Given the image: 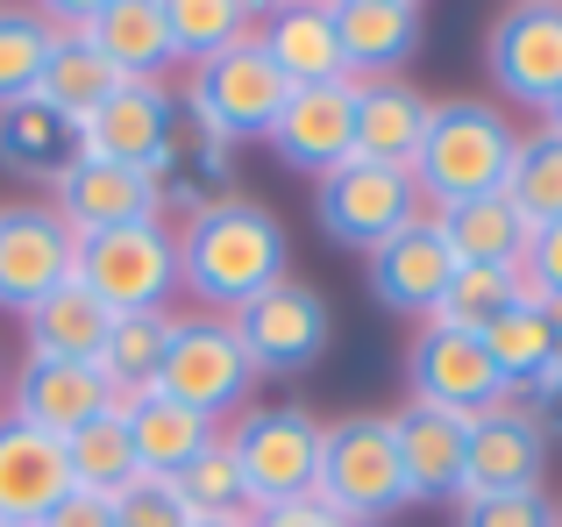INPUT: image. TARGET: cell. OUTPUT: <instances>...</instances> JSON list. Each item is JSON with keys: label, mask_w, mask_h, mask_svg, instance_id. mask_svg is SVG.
<instances>
[{"label": "cell", "mask_w": 562, "mask_h": 527, "mask_svg": "<svg viewBox=\"0 0 562 527\" xmlns=\"http://www.w3.org/2000/svg\"><path fill=\"white\" fill-rule=\"evenodd\" d=\"M278 278H292V243L263 200L221 193L200 214H186L179 228V285L206 314H243L257 292H271Z\"/></svg>", "instance_id": "6da1fadb"}, {"label": "cell", "mask_w": 562, "mask_h": 527, "mask_svg": "<svg viewBox=\"0 0 562 527\" xmlns=\"http://www.w3.org/2000/svg\"><path fill=\"white\" fill-rule=\"evenodd\" d=\"M513 150H520V128L506 122L498 100H435L406 179H413V193H420L427 214H449V208H463V200L506 193Z\"/></svg>", "instance_id": "7a4b0ae2"}, {"label": "cell", "mask_w": 562, "mask_h": 527, "mask_svg": "<svg viewBox=\"0 0 562 527\" xmlns=\"http://www.w3.org/2000/svg\"><path fill=\"white\" fill-rule=\"evenodd\" d=\"M321 428L328 421L300 400H249L243 414L221 428L235 471L249 485V514L263 506H292V500H314V478H321Z\"/></svg>", "instance_id": "3957f363"}, {"label": "cell", "mask_w": 562, "mask_h": 527, "mask_svg": "<svg viewBox=\"0 0 562 527\" xmlns=\"http://www.w3.org/2000/svg\"><path fill=\"white\" fill-rule=\"evenodd\" d=\"M314 500L328 506V514L357 520V527H378V520H392L398 506H413L392 414H342V421H328V428H321Z\"/></svg>", "instance_id": "277c9868"}, {"label": "cell", "mask_w": 562, "mask_h": 527, "mask_svg": "<svg viewBox=\"0 0 562 527\" xmlns=\"http://www.w3.org/2000/svg\"><path fill=\"white\" fill-rule=\"evenodd\" d=\"M71 278L108 314H171V292H179V228L157 214V222H128V228H108V236H79Z\"/></svg>", "instance_id": "5b68a950"}, {"label": "cell", "mask_w": 562, "mask_h": 527, "mask_svg": "<svg viewBox=\"0 0 562 527\" xmlns=\"http://www.w3.org/2000/svg\"><path fill=\"white\" fill-rule=\"evenodd\" d=\"M179 108L200 136L214 143H263L285 108V79L271 71V57L257 51V36L235 43V51L206 57V65H186V86H179Z\"/></svg>", "instance_id": "8992f818"}, {"label": "cell", "mask_w": 562, "mask_h": 527, "mask_svg": "<svg viewBox=\"0 0 562 527\" xmlns=\"http://www.w3.org/2000/svg\"><path fill=\"white\" fill-rule=\"evenodd\" d=\"M228 328H235V343H243L257 378H306L335 343V306L306 278H278L243 314H228Z\"/></svg>", "instance_id": "52a82bcc"}, {"label": "cell", "mask_w": 562, "mask_h": 527, "mask_svg": "<svg viewBox=\"0 0 562 527\" xmlns=\"http://www.w3.org/2000/svg\"><path fill=\"white\" fill-rule=\"evenodd\" d=\"M186 136V108L165 79H122L79 128H71V150L79 157H108V165H136L150 179H165L171 150Z\"/></svg>", "instance_id": "ba28073f"}, {"label": "cell", "mask_w": 562, "mask_h": 527, "mask_svg": "<svg viewBox=\"0 0 562 527\" xmlns=\"http://www.w3.org/2000/svg\"><path fill=\"white\" fill-rule=\"evenodd\" d=\"M157 392L192 406V414H206L221 428V421H235L249 400H257V371H249V357H243V343H235L228 321L192 314V321H179V335H171V349H165Z\"/></svg>", "instance_id": "9c48e42d"}, {"label": "cell", "mask_w": 562, "mask_h": 527, "mask_svg": "<svg viewBox=\"0 0 562 527\" xmlns=\"http://www.w3.org/2000/svg\"><path fill=\"white\" fill-rule=\"evenodd\" d=\"M420 193H413L406 171L392 165H335L328 179H314V222L328 243H342V250H384V243L398 236V228L420 222Z\"/></svg>", "instance_id": "30bf717a"}, {"label": "cell", "mask_w": 562, "mask_h": 527, "mask_svg": "<svg viewBox=\"0 0 562 527\" xmlns=\"http://www.w3.org/2000/svg\"><path fill=\"white\" fill-rule=\"evenodd\" d=\"M406 400L435 406V414H456V421H477V414H492V406L520 400V392L492 371V357H484L477 335L420 321L413 343H406Z\"/></svg>", "instance_id": "8fae6325"}, {"label": "cell", "mask_w": 562, "mask_h": 527, "mask_svg": "<svg viewBox=\"0 0 562 527\" xmlns=\"http://www.w3.org/2000/svg\"><path fill=\"white\" fill-rule=\"evenodd\" d=\"M484 71H492L498 100H520L535 114L549 108L562 93V0H520V8L492 14Z\"/></svg>", "instance_id": "7c38bea8"}, {"label": "cell", "mask_w": 562, "mask_h": 527, "mask_svg": "<svg viewBox=\"0 0 562 527\" xmlns=\"http://www.w3.org/2000/svg\"><path fill=\"white\" fill-rule=\"evenodd\" d=\"M71 264H79V236L50 200L0 208V314L43 306L57 285H71Z\"/></svg>", "instance_id": "4fadbf2b"}, {"label": "cell", "mask_w": 562, "mask_h": 527, "mask_svg": "<svg viewBox=\"0 0 562 527\" xmlns=\"http://www.w3.org/2000/svg\"><path fill=\"white\" fill-rule=\"evenodd\" d=\"M549 435L527 414V400H506L463 428V492L456 500H498V492H541Z\"/></svg>", "instance_id": "5bb4252c"}, {"label": "cell", "mask_w": 562, "mask_h": 527, "mask_svg": "<svg viewBox=\"0 0 562 527\" xmlns=\"http://www.w3.org/2000/svg\"><path fill=\"white\" fill-rule=\"evenodd\" d=\"M50 208L65 214L71 236H108V228H128V222H157V214H165V186L136 165L71 157L50 179Z\"/></svg>", "instance_id": "9a60e30c"}, {"label": "cell", "mask_w": 562, "mask_h": 527, "mask_svg": "<svg viewBox=\"0 0 562 527\" xmlns=\"http://www.w3.org/2000/svg\"><path fill=\"white\" fill-rule=\"evenodd\" d=\"M57 29H79L114 79H165V65H179L171 51L165 0H86V8H43Z\"/></svg>", "instance_id": "2e32d148"}, {"label": "cell", "mask_w": 562, "mask_h": 527, "mask_svg": "<svg viewBox=\"0 0 562 527\" xmlns=\"http://www.w3.org/2000/svg\"><path fill=\"white\" fill-rule=\"evenodd\" d=\"M371 271H363V285H371V300L384 314H406V321H427L441 306V292H449L456 278V250L441 243V222L435 214H420L413 228H398L384 250L363 257Z\"/></svg>", "instance_id": "e0dca14e"}, {"label": "cell", "mask_w": 562, "mask_h": 527, "mask_svg": "<svg viewBox=\"0 0 562 527\" xmlns=\"http://www.w3.org/2000/svg\"><path fill=\"white\" fill-rule=\"evenodd\" d=\"M257 51L271 57V71L285 79V93L306 86H342V36H335L328 0H285V8H257Z\"/></svg>", "instance_id": "ac0fdd59"}, {"label": "cell", "mask_w": 562, "mask_h": 527, "mask_svg": "<svg viewBox=\"0 0 562 527\" xmlns=\"http://www.w3.org/2000/svg\"><path fill=\"white\" fill-rule=\"evenodd\" d=\"M349 128H357V79L285 93V108H278L263 143L278 150V165L306 171V179H328L335 165H349Z\"/></svg>", "instance_id": "d6986e66"}, {"label": "cell", "mask_w": 562, "mask_h": 527, "mask_svg": "<svg viewBox=\"0 0 562 527\" xmlns=\"http://www.w3.org/2000/svg\"><path fill=\"white\" fill-rule=\"evenodd\" d=\"M114 406L100 363H57V357H29L22 371H8V414L29 421L43 435H79L86 421H100Z\"/></svg>", "instance_id": "ffe728a7"}, {"label": "cell", "mask_w": 562, "mask_h": 527, "mask_svg": "<svg viewBox=\"0 0 562 527\" xmlns=\"http://www.w3.org/2000/svg\"><path fill=\"white\" fill-rule=\"evenodd\" d=\"M335 36H342L349 79H398L427 43L420 0H335Z\"/></svg>", "instance_id": "44dd1931"}, {"label": "cell", "mask_w": 562, "mask_h": 527, "mask_svg": "<svg viewBox=\"0 0 562 527\" xmlns=\"http://www.w3.org/2000/svg\"><path fill=\"white\" fill-rule=\"evenodd\" d=\"M65 492H71L65 442L29 428V421H14V414H0V520L36 527Z\"/></svg>", "instance_id": "7402d4cb"}, {"label": "cell", "mask_w": 562, "mask_h": 527, "mask_svg": "<svg viewBox=\"0 0 562 527\" xmlns=\"http://www.w3.org/2000/svg\"><path fill=\"white\" fill-rule=\"evenodd\" d=\"M427 114L435 100L406 79H357V128H349V157L357 165H392L406 171L413 150L427 136Z\"/></svg>", "instance_id": "603a6c76"}, {"label": "cell", "mask_w": 562, "mask_h": 527, "mask_svg": "<svg viewBox=\"0 0 562 527\" xmlns=\"http://www.w3.org/2000/svg\"><path fill=\"white\" fill-rule=\"evenodd\" d=\"M128 421V442H136V471L143 478H179L192 457H200L206 442H221V428L206 414H192V406L165 400V392H136V400H114Z\"/></svg>", "instance_id": "cb8c5ba5"}, {"label": "cell", "mask_w": 562, "mask_h": 527, "mask_svg": "<svg viewBox=\"0 0 562 527\" xmlns=\"http://www.w3.org/2000/svg\"><path fill=\"white\" fill-rule=\"evenodd\" d=\"M463 428H470V421L435 414V406H413V400L392 414L413 506H420V500H456V492H463Z\"/></svg>", "instance_id": "d4e9b609"}, {"label": "cell", "mask_w": 562, "mask_h": 527, "mask_svg": "<svg viewBox=\"0 0 562 527\" xmlns=\"http://www.w3.org/2000/svg\"><path fill=\"white\" fill-rule=\"evenodd\" d=\"M108 328H114V314L79 285V278H71V285H57L43 306H29V314H22L29 357H57V363H100Z\"/></svg>", "instance_id": "484cf974"}, {"label": "cell", "mask_w": 562, "mask_h": 527, "mask_svg": "<svg viewBox=\"0 0 562 527\" xmlns=\"http://www.w3.org/2000/svg\"><path fill=\"white\" fill-rule=\"evenodd\" d=\"M50 29H57V22H50ZM114 86H122V79L108 71V57H100L93 43L79 36V29H57L50 57H43V79H36V93H29V100H36V108H50L57 122L79 128L86 114H93L100 100L114 93Z\"/></svg>", "instance_id": "4316f807"}, {"label": "cell", "mask_w": 562, "mask_h": 527, "mask_svg": "<svg viewBox=\"0 0 562 527\" xmlns=\"http://www.w3.org/2000/svg\"><path fill=\"white\" fill-rule=\"evenodd\" d=\"M477 343H484L492 371L506 378L513 392H535L541 378H549V363H555V306H541L535 292H527V300H513Z\"/></svg>", "instance_id": "83f0119b"}, {"label": "cell", "mask_w": 562, "mask_h": 527, "mask_svg": "<svg viewBox=\"0 0 562 527\" xmlns=\"http://www.w3.org/2000/svg\"><path fill=\"white\" fill-rule=\"evenodd\" d=\"M171 335H179V314H114L108 349H100V378H108L114 400L157 392V371H165Z\"/></svg>", "instance_id": "f1b7e54d"}, {"label": "cell", "mask_w": 562, "mask_h": 527, "mask_svg": "<svg viewBox=\"0 0 562 527\" xmlns=\"http://www.w3.org/2000/svg\"><path fill=\"white\" fill-rule=\"evenodd\" d=\"M65 471H71V492H93V500H114V492L136 485L143 471H136V442H128L122 406H108L79 435H65Z\"/></svg>", "instance_id": "f546056e"}, {"label": "cell", "mask_w": 562, "mask_h": 527, "mask_svg": "<svg viewBox=\"0 0 562 527\" xmlns=\"http://www.w3.org/2000/svg\"><path fill=\"white\" fill-rule=\"evenodd\" d=\"M435 222H441V243L456 250V264H527V236H535V228L513 214L506 193L463 200V208L435 214Z\"/></svg>", "instance_id": "4dcf8cb0"}, {"label": "cell", "mask_w": 562, "mask_h": 527, "mask_svg": "<svg viewBox=\"0 0 562 527\" xmlns=\"http://www.w3.org/2000/svg\"><path fill=\"white\" fill-rule=\"evenodd\" d=\"M71 122H57L50 108H36V100H14V108H0V171H14V179H43L50 186L57 171L71 165Z\"/></svg>", "instance_id": "1f68e13d"}, {"label": "cell", "mask_w": 562, "mask_h": 527, "mask_svg": "<svg viewBox=\"0 0 562 527\" xmlns=\"http://www.w3.org/2000/svg\"><path fill=\"white\" fill-rule=\"evenodd\" d=\"M513 300H527V278L520 264H456L449 292H441V306L427 321L435 328H463V335H484L498 314H506Z\"/></svg>", "instance_id": "d6a6232c"}, {"label": "cell", "mask_w": 562, "mask_h": 527, "mask_svg": "<svg viewBox=\"0 0 562 527\" xmlns=\"http://www.w3.org/2000/svg\"><path fill=\"white\" fill-rule=\"evenodd\" d=\"M165 22L186 65H206V57L257 36V8H243V0H165Z\"/></svg>", "instance_id": "836d02e7"}, {"label": "cell", "mask_w": 562, "mask_h": 527, "mask_svg": "<svg viewBox=\"0 0 562 527\" xmlns=\"http://www.w3.org/2000/svg\"><path fill=\"white\" fill-rule=\"evenodd\" d=\"M506 200H513V214H520L527 228L562 222V136H555V128L520 136L513 171H506Z\"/></svg>", "instance_id": "e575fe53"}, {"label": "cell", "mask_w": 562, "mask_h": 527, "mask_svg": "<svg viewBox=\"0 0 562 527\" xmlns=\"http://www.w3.org/2000/svg\"><path fill=\"white\" fill-rule=\"evenodd\" d=\"M50 43H57V29H50L43 8H0V108L36 93Z\"/></svg>", "instance_id": "d590c367"}, {"label": "cell", "mask_w": 562, "mask_h": 527, "mask_svg": "<svg viewBox=\"0 0 562 527\" xmlns=\"http://www.w3.org/2000/svg\"><path fill=\"white\" fill-rule=\"evenodd\" d=\"M171 492L186 500V514L192 520H221V514H249V485H243V471H235V457H228V442H206L200 457L186 463L179 478H171Z\"/></svg>", "instance_id": "8d00e7d4"}, {"label": "cell", "mask_w": 562, "mask_h": 527, "mask_svg": "<svg viewBox=\"0 0 562 527\" xmlns=\"http://www.w3.org/2000/svg\"><path fill=\"white\" fill-rule=\"evenodd\" d=\"M456 527H562L549 492H498V500H456Z\"/></svg>", "instance_id": "74e56055"}, {"label": "cell", "mask_w": 562, "mask_h": 527, "mask_svg": "<svg viewBox=\"0 0 562 527\" xmlns=\"http://www.w3.org/2000/svg\"><path fill=\"white\" fill-rule=\"evenodd\" d=\"M114 527H192V514L165 478H136L128 492H114Z\"/></svg>", "instance_id": "f35d334b"}, {"label": "cell", "mask_w": 562, "mask_h": 527, "mask_svg": "<svg viewBox=\"0 0 562 527\" xmlns=\"http://www.w3.org/2000/svg\"><path fill=\"white\" fill-rule=\"evenodd\" d=\"M520 278H527V292H535L541 306H555V314H562V222H549V228H535V236H527Z\"/></svg>", "instance_id": "ab89813d"}, {"label": "cell", "mask_w": 562, "mask_h": 527, "mask_svg": "<svg viewBox=\"0 0 562 527\" xmlns=\"http://www.w3.org/2000/svg\"><path fill=\"white\" fill-rule=\"evenodd\" d=\"M36 527H114V500H93V492H65Z\"/></svg>", "instance_id": "60d3db41"}, {"label": "cell", "mask_w": 562, "mask_h": 527, "mask_svg": "<svg viewBox=\"0 0 562 527\" xmlns=\"http://www.w3.org/2000/svg\"><path fill=\"white\" fill-rule=\"evenodd\" d=\"M249 527H357V520L328 514L321 500H292V506H263V514H249Z\"/></svg>", "instance_id": "b9f144b4"}, {"label": "cell", "mask_w": 562, "mask_h": 527, "mask_svg": "<svg viewBox=\"0 0 562 527\" xmlns=\"http://www.w3.org/2000/svg\"><path fill=\"white\" fill-rule=\"evenodd\" d=\"M520 400H527V414L541 421V435H549V449H555L562 442V378H541V385L520 392Z\"/></svg>", "instance_id": "7bdbcfd3"}, {"label": "cell", "mask_w": 562, "mask_h": 527, "mask_svg": "<svg viewBox=\"0 0 562 527\" xmlns=\"http://www.w3.org/2000/svg\"><path fill=\"white\" fill-rule=\"evenodd\" d=\"M541 128H555V136H562V93L549 100V108H541Z\"/></svg>", "instance_id": "ee69618b"}, {"label": "cell", "mask_w": 562, "mask_h": 527, "mask_svg": "<svg viewBox=\"0 0 562 527\" xmlns=\"http://www.w3.org/2000/svg\"><path fill=\"white\" fill-rule=\"evenodd\" d=\"M192 527H249V514H221V520H192Z\"/></svg>", "instance_id": "f6af8a7d"}, {"label": "cell", "mask_w": 562, "mask_h": 527, "mask_svg": "<svg viewBox=\"0 0 562 527\" xmlns=\"http://www.w3.org/2000/svg\"><path fill=\"white\" fill-rule=\"evenodd\" d=\"M0 414H8V357H0Z\"/></svg>", "instance_id": "bcb514c9"}, {"label": "cell", "mask_w": 562, "mask_h": 527, "mask_svg": "<svg viewBox=\"0 0 562 527\" xmlns=\"http://www.w3.org/2000/svg\"><path fill=\"white\" fill-rule=\"evenodd\" d=\"M0 527H14V520H0Z\"/></svg>", "instance_id": "7dc6e473"}, {"label": "cell", "mask_w": 562, "mask_h": 527, "mask_svg": "<svg viewBox=\"0 0 562 527\" xmlns=\"http://www.w3.org/2000/svg\"><path fill=\"white\" fill-rule=\"evenodd\" d=\"M555 514H562V506H555Z\"/></svg>", "instance_id": "c3c4849f"}]
</instances>
